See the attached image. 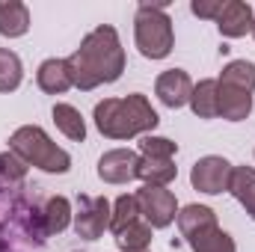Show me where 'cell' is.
<instances>
[{"mask_svg": "<svg viewBox=\"0 0 255 252\" xmlns=\"http://www.w3.org/2000/svg\"><path fill=\"white\" fill-rule=\"evenodd\" d=\"M27 190V181H0V252H42L51 238L45 214Z\"/></svg>", "mask_w": 255, "mask_h": 252, "instance_id": "1", "label": "cell"}, {"mask_svg": "<svg viewBox=\"0 0 255 252\" xmlns=\"http://www.w3.org/2000/svg\"><path fill=\"white\" fill-rule=\"evenodd\" d=\"M65 63H68L71 83L77 89H95L101 83L119 80V74L125 71V51L119 33L107 24L95 27Z\"/></svg>", "mask_w": 255, "mask_h": 252, "instance_id": "2", "label": "cell"}, {"mask_svg": "<svg viewBox=\"0 0 255 252\" xmlns=\"http://www.w3.org/2000/svg\"><path fill=\"white\" fill-rule=\"evenodd\" d=\"M157 113L145 101V95L133 92L125 98H104L95 104V125L110 139H130L157 125Z\"/></svg>", "mask_w": 255, "mask_h": 252, "instance_id": "3", "label": "cell"}, {"mask_svg": "<svg viewBox=\"0 0 255 252\" xmlns=\"http://www.w3.org/2000/svg\"><path fill=\"white\" fill-rule=\"evenodd\" d=\"M9 151H15L27 166H39L45 172H68L71 157L65 154L57 142H51V136L36 125H24L18 127L9 136Z\"/></svg>", "mask_w": 255, "mask_h": 252, "instance_id": "4", "label": "cell"}, {"mask_svg": "<svg viewBox=\"0 0 255 252\" xmlns=\"http://www.w3.org/2000/svg\"><path fill=\"white\" fill-rule=\"evenodd\" d=\"M133 39L142 57L163 60L172 51V21L166 15V3H142L133 18Z\"/></svg>", "mask_w": 255, "mask_h": 252, "instance_id": "5", "label": "cell"}, {"mask_svg": "<svg viewBox=\"0 0 255 252\" xmlns=\"http://www.w3.org/2000/svg\"><path fill=\"white\" fill-rule=\"evenodd\" d=\"M178 229L193 252H235V241L217 226V214L205 205H187L178 211Z\"/></svg>", "mask_w": 255, "mask_h": 252, "instance_id": "6", "label": "cell"}, {"mask_svg": "<svg viewBox=\"0 0 255 252\" xmlns=\"http://www.w3.org/2000/svg\"><path fill=\"white\" fill-rule=\"evenodd\" d=\"M113 208L104 196H80L77 199V214H74V232L86 241H95L110 229Z\"/></svg>", "mask_w": 255, "mask_h": 252, "instance_id": "7", "label": "cell"}, {"mask_svg": "<svg viewBox=\"0 0 255 252\" xmlns=\"http://www.w3.org/2000/svg\"><path fill=\"white\" fill-rule=\"evenodd\" d=\"M136 205H139V214L145 217V223L151 229H166L178 217V202H175L172 190H166V187L145 184L136 193Z\"/></svg>", "mask_w": 255, "mask_h": 252, "instance_id": "8", "label": "cell"}, {"mask_svg": "<svg viewBox=\"0 0 255 252\" xmlns=\"http://www.w3.org/2000/svg\"><path fill=\"white\" fill-rule=\"evenodd\" d=\"M232 163L226 157H217V154H208L202 160L193 163V172H190V181L196 190L214 196V193H223L229 190V181H232Z\"/></svg>", "mask_w": 255, "mask_h": 252, "instance_id": "9", "label": "cell"}, {"mask_svg": "<svg viewBox=\"0 0 255 252\" xmlns=\"http://www.w3.org/2000/svg\"><path fill=\"white\" fill-rule=\"evenodd\" d=\"M139 172V154L130 148H113L98 160V175L107 184H128Z\"/></svg>", "mask_w": 255, "mask_h": 252, "instance_id": "10", "label": "cell"}, {"mask_svg": "<svg viewBox=\"0 0 255 252\" xmlns=\"http://www.w3.org/2000/svg\"><path fill=\"white\" fill-rule=\"evenodd\" d=\"M154 92H157V98H160L166 107L178 110V107H184V104L190 101L193 80H190L187 71H181V68H169V71H163V74L157 77Z\"/></svg>", "mask_w": 255, "mask_h": 252, "instance_id": "11", "label": "cell"}, {"mask_svg": "<svg viewBox=\"0 0 255 252\" xmlns=\"http://www.w3.org/2000/svg\"><path fill=\"white\" fill-rule=\"evenodd\" d=\"M217 27H220V33L229 36V39H238V36L253 33V27H255L253 6H250L247 0H229V3L223 6L220 18H217Z\"/></svg>", "mask_w": 255, "mask_h": 252, "instance_id": "12", "label": "cell"}, {"mask_svg": "<svg viewBox=\"0 0 255 252\" xmlns=\"http://www.w3.org/2000/svg\"><path fill=\"white\" fill-rule=\"evenodd\" d=\"M36 80L39 86L48 92V95H60L65 89H71V74H68V63L65 60H45L36 71Z\"/></svg>", "mask_w": 255, "mask_h": 252, "instance_id": "13", "label": "cell"}, {"mask_svg": "<svg viewBox=\"0 0 255 252\" xmlns=\"http://www.w3.org/2000/svg\"><path fill=\"white\" fill-rule=\"evenodd\" d=\"M190 107L199 119H217L220 116V83L217 80H202L193 86Z\"/></svg>", "mask_w": 255, "mask_h": 252, "instance_id": "14", "label": "cell"}, {"mask_svg": "<svg viewBox=\"0 0 255 252\" xmlns=\"http://www.w3.org/2000/svg\"><path fill=\"white\" fill-rule=\"evenodd\" d=\"M217 83H220V80H217ZM250 113H253V95L220 83V116L229 119V122H241V119H247Z\"/></svg>", "mask_w": 255, "mask_h": 252, "instance_id": "15", "label": "cell"}, {"mask_svg": "<svg viewBox=\"0 0 255 252\" xmlns=\"http://www.w3.org/2000/svg\"><path fill=\"white\" fill-rule=\"evenodd\" d=\"M30 27V12L24 3L18 0H0V33L15 39V36H24Z\"/></svg>", "mask_w": 255, "mask_h": 252, "instance_id": "16", "label": "cell"}, {"mask_svg": "<svg viewBox=\"0 0 255 252\" xmlns=\"http://www.w3.org/2000/svg\"><path fill=\"white\" fill-rule=\"evenodd\" d=\"M229 193L247 208V214L255 220V169L235 166L232 169V181H229Z\"/></svg>", "mask_w": 255, "mask_h": 252, "instance_id": "17", "label": "cell"}, {"mask_svg": "<svg viewBox=\"0 0 255 252\" xmlns=\"http://www.w3.org/2000/svg\"><path fill=\"white\" fill-rule=\"evenodd\" d=\"M178 175V166L172 160H154V157H139V172L136 178H142L151 187H166L172 178Z\"/></svg>", "mask_w": 255, "mask_h": 252, "instance_id": "18", "label": "cell"}, {"mask_svg": "<svg viewBox=\"0 0 255 252\" xmlns=\"http://www.w3.org/2000/svg\"><path fill=\"white\" fill-rule=\"evenodd\" d=\"M220 83L223 86H232V89H241V92H250L255 89V65L250 60H232V63L223 68L220 74Z\"/></svg>", "mask_w": 255, "mask_h": 252, "instance_id": "19", "label": "cell"}, {"mask_svg": "<svg viewBox=\"0 0 255 252\" xmlns=\"http://www.w3.org/2000/svg\"><path fill=\"white\" fill-rule=\"evenodd\" d=\"M148 244H151V226L148 223L133 220L122 232H116V247L122 252H148Z\"/></svg>", "mask_w": 255, "mask_h": 252, "instance_id": "20", "label": "cell"}, {"mask_svg": "<svg viewBox=\"0 0 255 252\" xmlns=\"http://www.w3.org/2000/svg\"><path fill=\"white\" fill-rule=\"evenodd\" d=\"M54 122H57V127L63 130L68 139H77V142L86 139V125H83V116H80L77 107H71V104H57V107H54Z\"/></svg>", "mask_w": 255, "mask_h": 252, "instance_id": "21", "label": "cell"}, {"mask_svg": "<svg viewBox=\"0 0 255 252\" xmlns=\"http://www.w3.org/2000/svg\"><path fill=\"white\" fill-rule=\"evenodd\" d=\"M42 214H45V229H48V235H60L65 226L71 223V205H68L65 196H51V199L45 202Z\"/></svg>", "mask_w": 255, "mask_h": 252, "instance_id": "22", "label": "cell"}, {"mask_svg": "<svg viewBox=\"0 0 255 252\" xmlns=\"http://www.w3.org/2000/svg\"><path fill=\"white\" fill-rule=\"evenodd\" d=\"M21 77H24V71H21V60H18V54L0 48V92H12V89H18V86H21Z\"/></svg>", "mask_w": 255, "mask_h": 252, "instance_id": "23", "label": "cell"}, {"mask_svg": "<svg viewBox=\"0 0 255 252\" xmlns=\"http://www.w3.org/2000/svg\"><path fill=\"white\" fill-rule=\"evenodd\" d=\"M133 220H139V205L136 196H119L113 205V217H110V232H122L125 226H130Z\"/></svg>", "mask_w": 255, "mask_h": 252, "instance_id": "24", "label": "cell"}, {"mask_svg": "<svg viewBox=\"0 0 255 252\" xmlns=\"http://www.w3.org/2000/svg\"><path fill=\"white\" fill-rule=\"evenodd\" d=\"M139 151L142 157H154V160H172L178 151V142L166 139V136H142L139 139Z\"/></svg>", "mask_w": 255, "mask_h": 252, "instance_id": "25", "label": "cell"}, {"mask_svg": "<svg viewBox=\"0 0 255 252\" xmlns=\"http://www.w3.org/2000/svg\"><path fill=\"white\" fill-rule=\"evenodd\" d=\"M0 181L3 184H24L27 181V163L15 151L0 154Z\"/></svg>", "mask_w": 255, "mask_h": 252, "instance_id": "26", "label": "cell"}, {"mask_svg": "<svg viewBox=\"0 0 255 252\" xmlns=\"http://www.w3.org/2000/svg\"><path fill=\"white\" fill-rule=\"evenodd\" d=\"M223 0H193V15H199V18H220V12H223Z\"/></svg>", "mask_w": 255, "mask_h": 252, "instance_id": "27", "label": "cell"}, {"mask_svg": "<svg viewBox=\"0 0 255 252\" xmlns=\"http://www.w3.org/2000/svg\"><path fill=\"white\" fill-rule=\"evenodd\" d=\"M253 36H255V27H253Z\"/></svg>", "mask_w": 255, "mask_h": 252, "instance_id": "28", "label": "cell"}]
</instances>
